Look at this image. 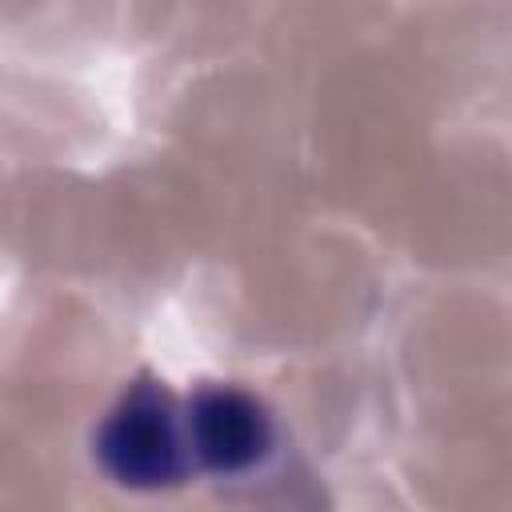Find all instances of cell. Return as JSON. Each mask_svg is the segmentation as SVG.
<instances>
[{
  "label": "cell",
  "mask_w": 512,
  "mask_h": 512,
  "mask_svg": "<svg viewBox=\"0 0 512 512\" xmlns=\"http://www.w3.org/2000/svg\"><path fill=\"white\" fill-rule=\"evenodd\" d=\"M192 464L236 476L256 468L272 452V416L268 408L232 384H204L184 400Z\"/></svg>",
  "instance_id": "2"
},
{
  "label": "cell",
  "mask_w": 512,
  "mask_h": 512,
  "mask_svg": "<svg viewBox=\"0 0 512 512\" xmlns=\"http://www.w3.org/2000/svg\"><path fill=\"white\" fill-rule=\"evenodd\" d=\"M96 460L124 488L180 484L196 464L188 448L184 404L160 380H136L96 428Z\"/></svg>",
  "instance_id": "1"
}]
</instances>
